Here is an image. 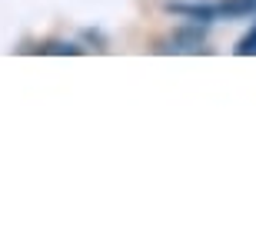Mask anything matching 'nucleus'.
Segmentation results:
<instances>
[{
    "label": "nucleus",
    "instance_id": "f03ea898",
    "mask_svg": "<svg viewBox=\"0 0 256 252\" xmlns=\"http://www.w3.org/2000/svg\"><path fill=\"white\" fill-rule=\"evenodd\" d=\"M236 53H240V56H256V27L236 43Z\"/></svg>",
    "mask_w": 256,
    "mask_h": 252
},
{
    "label": "nucleus",
    "instance_id": "f257e3e1",
    "mask_svg": "<svg viewBox=\"0 0 256 252\" xmlns=\"http://www.w3.org/2000/svg\"><path fill=\"white\" fill-rule=\"evenodd\" d=\"M200 43H203V37L190 30V33H176V37H170L166 47H160V50H166V53H196Z\"/></svg>",
    "mask_w": 256,
    "mask_h": 252
}]
</instances>
